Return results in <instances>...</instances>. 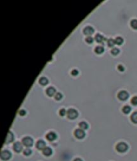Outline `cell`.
I'll use <instances>...</instances> for the list:
<instances>
[{
    "mask_svg": "<svg viewBox=\"0 0 137 161\" xmlns=\"http://www.w3.org/2000/svg\"><path fill=\"white\" fill-rule=\"evenodd\" d=\"M78 113L75 109L70 108L67 111V116L69 119H76L78 117Z\"/></svg>",
    "mask_w": 137,
    "mask_h": 161,
    "instance_id": "obj_1",
    "label": "cell"
},
{
    "mask_svg": "<svg viewBox=\"0 0 137 161\" xmlns=\"http://www.w3.org/2000/svg\"><path fill=\"white\" fill-rule=\"evenodd\" d=\"M128 148V145L124 142H120L116 146V149L119 152H125Z\"/></svg>",
    "mask_w": 137,
    "mask_h": 161,
    "instance_id": "obj_2",
    "label": "cell"
},
{
    "mask_svg": "<svg viewBox=\"0 0 137 161\" xmlns=\"http://www.w3.org/2000/svg\"><path fill=\"white\" fill-rule=\"evenodd\" d=\"M22 144L24 146H26V147H31V146H33V140L29 136L25 137L22 140Z\"/></svg>",
    "mask_w": 137,
    "mask_h": 161,
    "instance_id": "obj_3",
    "label": "cell"
},
{
    "mask_svg": "<svg viewBox=\"0 0 137 161\" xmlns=\"http://www.w3.org/2000/svg\"><path fill=\"white\" fill-rule=\"evenodd\" d=\"M12 157V153L9 150H3L1 152V158L3 161H7Z\"/></svg>",
    "mask_w": 137,
    "mask_h": 161,
    "instance_id": "obj_4",
    "label": "cell"
},
{
    "mask_svg": "<svg viewBox=\"0 0 137 161\" xmlns=\"http://www.w3.org/2000/svg\"><path fill=\"white\" fill-rule=\"evenodd\" d=\"M74 135L76 137L78 138V139H82L84 138L85 137V136H86V134H85V132L83 130H82V129H76L74 132Z\"/></svg>",
    "mask_w": 137,
    "mask_h": 161,
    "instance_id": "obj_5",
    "label": "cell"
},
{
    "mask_svg": "<svg viewBox=\"0 0 137 161\" xmlns=\"http://www.w3.org/2000/svg\"><path fill=\"white\" fill-rule=\"evenodd\" d=\"M13 149L16 152H20L23 150V144H21L20 142H16L13 144Z\"/></svg>",
    "mask_w": 137,
    "mask_h": 161,
    "instance_id": "obj_6",
    "label": "cell"
},
{
    "mask_svg": "<svg viewBox=\"0 0 137 161\" xmlns=\"http://www.w3.org/2000/svg\"><path fill=\"white\" fill-rule=\"evenodd\" d=\"M128 96H129V94L126 91H121L118 93V98L120 100H122V101H124V100H126L128 99Z\"/></svg>",
    "mask_w": 137,
    "mask_h": 161,
    "instance_id": "obj_7",
    "label": "cell"
},
{
    "mask_svg": "<svg viewBox=\"0 0 137 161\" xmlns=\"http://www.w3.org/2000/svg\"><path fill=\"white\" fill-rule=\"evenodd\" d=\"M84 34L86 35V36H91L92 35L94 32V30L93 29V27H90V26H87L84 29Z\"/></svg>",
    "mask_w": 137,
    "mask_h": 161,
    "instance_id": "obj_8",
    "label": "cell"
},
{
    "mask_svg": "<svg viewBox=\"0 0 137 161\" xmlns=\"http://www.w3.org/2000/svg\"><path fill=\"white\" fill-rule=\"evenodd\" d=\"M46 142H45L44 140H39L36 143V148L38 150H43L44 149L46 148Z\"/></svg>",
    "mask_w": 137,
    "mask_h": 161,
    "instance_id": "obj_9",
    "label": "cell"
},
{
    "mask_svg": "<svg viewBox=\"0 0 137 161\" xmlns=\"http://www.w3.org/2000/svg\"><path fill=\"white\" fill-rule=\"evenodd\" d=\"M14 139V136L12 133V132H9L8 134L7 135V137L6 138V140H5V143L6 144H9L13 142V140Z\"/></svg>",
    "mask_w": 137,
    "mask_h": 161,
    "instance_id": "obj_10",
    "label": "cell"
},
{
    "mask_svg": "<svg viewBox=\"0 0 137 161\" xmlns=\"http://www.w3.org/2000/svg\"><path fill=\"white\" fill-rule=\"evenodd\" d=\"M57 138V135L54 132H49L48 134H47L46 135V138L47 140H48L49 141H54V140H56Z\"/></svg>",
    "mask_w": 137,
    "mask_h": 161,
    "instance_id": "obj_11",
    "label": "cell"
},
{
    "mask_svg": "<svg viewBox=\"0 0 137 161\" xmlns=\"http://www.w3.org/2000/svg\"><path fill=\"white\" fill-rule=\"evenodd\" d=\"M46 94L49 96H53L54 94H56V89L54 87H49L46 90Z\"/></svg>",
    "mask_w": 137,
    "mask_h": 161,
    "instance_id": "obj_12",
    "label": "cell"
},
{
    "mask_svg": "<svg viewBox=\"0 0 137 161\" xmlns=\"http://www.w3.org/2000/svg\"><path fill=\"white\" fill-rule=\"evenodd\" d=\"M42 152L46 156H50L52 154V150L51 149L50 147H46L44 149L42 150Z\"/></svg>",
    "mask_w": 137,
    "mask_h": 161,
    "instance_id": "obj_13",
    "label": "cell"
},
{
    "mask_svg": "<svg viewBox=\"0 0 137 161\" xmlns=\"http://www.w3.org/2000/svg\"><path fill=\"white\" fill-rule=\"evenodd\" d=\"M95 40L96 42H98V43H101L104 40H105V38H104L103 36L100 35V34H96L95 36Z\"/></svg>",
    "mask_w": 137,
    "mask_h": 161,
    "instance_id": "obj_14",
    "label": "cell"
},
{
    "mask_svg": "<svg viewBox=\"0 0 137 161\" xmlns=\"http://www.w3.org/2000/svg\"><path fill=\"white\" fill-rule=\"evenodd\" d=\"M39 82L42 86H46L48 84V82H49V81H48V80L46 78L42 77V78H41L39 80Z\"/></svg>",
    "mask_w": 137,
    "mask_h": 161,
    "instance_id": "obj_15",
    "label": "cell"
},
{
    "mask_svg": "<svg viewBox=\"0 0 137 161\" xmlns=\"http://www.w3.org/2000/svg\"><path fill=\"white\" fill-rule=\"evenodd\" d=\"M79 126H80V128L82 130H87L88 128V124H87L86 122H81L80 124H79Z\"/></svg>",
    "mask_w": 137,
    "mask_h": 161,
    "instance_id": "obj_16",
    "label": "cell"
},
{
    "mask_svg": "<svg viewBox=\"0 0 137 161\" xmlns=\"http://www.w3.org/2000/svg\"><path fill=\"white\" fill-rule=\"evenodd\" d=\"M132 122H134V124H137V112H134L130 116Z\"/></svg>",
    "mask_w": 137,
    "mask_h": 161,
    "instance_id": "obj_17",
    "label": "cell"
},
{
    "mask_svg": "<svg viewBox=\"0 0 137 161\" xmlns=\"http://www.w3.org/2000/svg\"><path fill=\"white\" fill-rule=\"evenodd\" d=\"M104 48L102 47V46H97L96 48H95V52L97 54H101L102 53L104 52Z\"/></svg>",
    "mask_w": 137,
    "mask_h": 161,
    "instance_id": "obj_18",
    "label": "cell"
},
{
    "mask_svg": "<svg viewBox=\"0 0 137 161\" xmlns=\"http://www.w3.org/2000/svg\"><path fill=\"white\" fill-rule=\"evenodd\" d=\"M130 111H131V108H130V106H124L123 108H122V112L124 114L130 113Z\"/></svg>",
    "mask_w": 137,
    "mask_h": 161,
    "instance_id": "obj_19",
    "label": "cell"
},
{
    "mask_svg": "<svg viewBox=\"0 0 137 161\" xmlns=\"http://www.w3.org/2000/svg\"><path fill=\"white\" fill-rule=\"evenodd\" d=\"M107 44H108V45L109 46V47H113L114 45L116 44H115V40L113 39H112V38H110V39H108L107 41Z\"/></svg>",
    "mask_w": 137,
    "mask_h": 161,
    "instance_id": "obj_20",
    "label": "cell"
},
{
    "mask_svg": "<svg viewBox=\"0 0 137 161\" xmlns=\"http://www.w3.org/2000/svg\"><path fill=\"white\" fill-rule=\"evenodd\" d=\"M115 40V44L117 45H121L123 43V39L121 37H117Z\"/></svg>",
    "mask_w": 137,
    "mask_h": 161,
    "instance_id": "obj_21",
    "label": "cell"
},
{
    "mask_svg": "<svg viewBox=\"0 0 137 161\" xmlns=\"http://www.w3.org/2000/svg\"><path fill=\"white\" fill-rule=\"evenodd\" d=\"M130 25L131 27L134 29V30H137V19H133L130 22Z\"/></svg>",
    "mask_w": 137,
    "mask_h": 161,
    "instance_id": "obj_22",
    "label": "cell"
},
{
    "mask_svg": "<svg viewBox=\"0 0 137 161\" xmlns=\"http://www.w3.org/2000/svg\"><path fill=\"white\" fill-rule=\"evenodd\" d=\"M32 154V150L30 148H26L24 150V155L25 156H30Z\"/></svg>",
    "mask_w": 137,
    "mask_h": 161,
    "instance_id": "obj_23",
    "label": "cell"
},
{
    "mask_svg": "<svg viewBox=\"0 0 137 161\" xmlns=\"http://www.w3.org/2000/svg\"><path fill=\"white\" fill-rule=\"evenodd\" d=\"M54 98L56 100H60L62 98V94L60 92H58L56 93L55 96H54Z\"/></svg>",
    "mask_w": 137,
    "mask_h": 161,
    "instance_id": "obj_24",
    "label": "cell"
},
{
    "mask_svg": "<svg viewBox=\"0 0 137 161\" xmlns=\"http://www.w3.org/2000/svg\"><path fill=\"white\" fill-rule=\"evenodd\" d=\"M120 52V50L119 49H118V48H113L112 50H111V53L113 54V55H114V56H116L117 54H118Z\"/></svg>",
    "mask_w": 137,
    "mask_h": 161,
    "instance_id": "obj_25",
    "label": "cell"
},
{
    "mask_svg": "<svg viewBox=\"0 0 137 161\" xmlns=\"http://www.w3.org/2000/svg\"><path fill=\"white\" fill-rule=\"evenodd\" d=\"M59 113H60V115L61 116H64L66 114H67V112H66V110L64 108H62V109L60 110Z\"/></svg>",
    "mask_w": 137,
    "mask_h": 161,
    "instance_id": "obj_26",
    "label": "cell"
},
{
    "mask_svg": "<svg viewBox=\"0 0 137 161\" xmlns=\"http://www.w3.org/2000/svg\"><path fill=\"white\" fill-rule=\"evenodd\" d=\"M132 104L134 106H137V96H134L131 100Z\"/></svg>",
    "mask_w": 137,
    "mask_h": 161,
    "instance_id": "obj_27",
    "label": "cell"
},
{
    "mask_svg": "<svg viewBox=\"0 0 137 161\" xmlns=\"http://www.w3.org/2000/svg\"><path fill=\"white\" fill-rule=\"evenodd\" d=\"M94 41V39L91 36H88L86 38V42L88 43V44H92Z\"/></svg>",
    "mask_w": 137,
    "mask_h": 161,
    "instance_id": "obj_28",
    "label": "cell"
},
{
    "mask_svg": "<svg viewBox=\"0 0 137 161\" xmlns=\"http://www.w3.org/2000/svg\"><path fill=\"white\" fill-rule=\"evenodd\" d=\"M71 74L74 76H76L78 74V71L77 70H73L71 72Z\"/></svg>",
    "mask_w": 137,
    "mask_h": 161,
    "instance_id": "obj_29",
    "label": "cell"
},
{
    "mask_svg": "<svg viewBox=\"0 0 137 161\" xmlns=\"http://www.w3.org/2000/svg\"><path fill=\"white\" fill-rule=\"evenodd\" d=\"M19 114H20V116H24V115L26 114V112L25 110H20L19 112Z\"/></svg>",
    "mask_w": 137,
    "mask_h": 161,
    "instance_id": "obj_30",
    "label": "cell"
},
{
    "mask_svg": "<svg viewBox=\"0 0 137 161\" xmlns=\"http://www.w3.org/2000/svg\"><path fill=\"white\" fill-rule=\"evenodd\" d=\"M118 70L120 71V72H123L124 70V67L122 65H119L118 67Z\"/></svg>",
    "mask_w": 137,
    "mask_h": 161,
    "instance_id": "obj_31",
    "label": "cell"
},
{
    "mask_svg": "<svg viewBox=\"0 0 137 161\" xmlns=\"http://www.w3.org/2000/svg\"><path fill=\"white\" fill-rule=\"evenodd\" d=\"M74 161H82V160L81 158H76V159H75V160Z\"/></svg>",
    "mask_w": 137,
    "mask_h": 161,
    "instance_id": "obj_32",
    "label": "cell"
}]
</instances>
